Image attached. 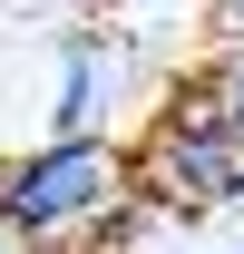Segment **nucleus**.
Returning a JSON list of instances; mask_svg holds the SVG:
<instances>
[{"label":"nucleus","instance_id":"f257e3e1","mask_svg":"<svg viewBox=\"0 0 244 254\" xmlns=\"http://www.w3.org/2000/svg\"><path fill=\"white\" fill-rule=\"evenodd\" d=\"M127 195V157L98 137V127H59L49 147L0 166V225L10 235H68V225H98Z\"/></svg>","mask_w":244,"mask_h":254},{"label":"nucleus","instance_id":"20e7f679","mask_svg":"<svg viewBox=\"0 0 244 254\" xmlns=\"http://www.w3.org/2000/svg\"><path fill=\"white\" fill-rule=\"evenodd\" d=\"M195 108H215V118H225V127L244 137V39H225V59H215L205 78H195Z\"/></svg>","mask_w":244,"mask_h":254},{"label":"nucleus","instance_id":"0eeeda50","mask_svg":"<svg viewBox=\"0 0 244 254\" xmlns=\"http://www.w3.org/2000/svg\"><path fill=\"white\" fill-rule=\"evenodd\" d=\"M235 205H244V176H235Z\"/></svg>","mask_w":244,"mask_h":254},{"label":"nucleus","instance_id":"39448f33","mask_svg":"<svg viewBox=\"0 0 244 254\" xmlns=\"http://www.w3.org/2000/svg\"><path fill=\"white\" fill-rule=\"evenodd\" d=\"M215 20H225V30H235V39H244V0H215Z\"/></svg>","mask_w":244,"mask_h":254},{"label":"nucleus","instance_id":"f03ea898","mask_svg":"<svg viewBox=\"0 0 244 254\" xmlns=\"http://www.w3.org/2000/svg\"><path fill=\"white\" fill-rule=\"evenodd\" d=\"M235 176H244V137L215 108H195V98L156 127V147H147V186L185 195V205H235Z\"/></svg>","mask_w":244,"mask_h":254},{"label":"nucleus","instance_id":"423d86ee","mask_svg":"<svg viewBox=\"0 0 244 254\" xmlns=\"http://www.w3.org/2000/svg\"><path fill=\"white\" fill-rule=\"evenodd\" d=\"M0 254H10V225H0Z\"/></svg>","mask_w":244,"mask_h":254},{"label":"nucleus","instance_id":"7ed1b4c3","mask_svg":"<svg viewBox=\"0 0 244 254\" xmlns=\"http://www.w3.org/2000/svg\"><path fill=\"white\" fill-rule=\"evenodd\" d=\"M98 98H108V49H98V39H68L59 108H49V118H59V127H98Z\"/></svg>","mask_w":244,"mask_h":254},{"label":"nucleus","instance_id":"6e6552de","mask_svg":"<svg viewBox=\"0 0 244 254\" xmlns=\"http://www.w3.org/2000/svg\"><path fill=\"white\" fill-rule=\"evenodd\" d=\"M0 10H10V0H0Z\"/></svg>","mask_w":244,"mask_h":254}]
</instances>
